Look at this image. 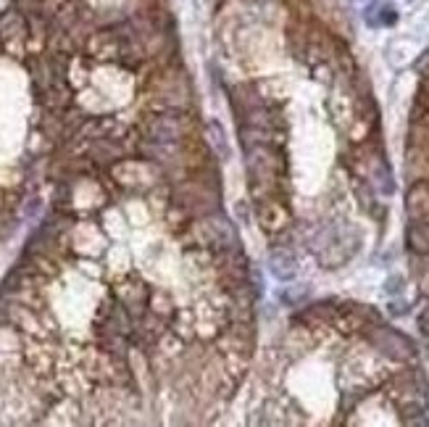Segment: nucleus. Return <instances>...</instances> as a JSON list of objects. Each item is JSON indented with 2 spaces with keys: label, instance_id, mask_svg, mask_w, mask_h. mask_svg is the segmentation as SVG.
I'll use <instances>...</instances> for the list:
<instances>
[{
  "label": "nucleus",
  "instance_id": "f03ea898",
  "mask_svg": "<svg viewBox=\"0 0 429 427\" xmlns=\"http://www.w3.org/2000/svg\"><path fill=\"white\" fill-rule=\"evenodd\" d=\"M179 240L187 245V248H205V251H224V248H232L237 245V235L235 227L229 224L226 217H222L219 211L214 214H205V217H193L182 224V232H179Z\"/></svg>",
  "mask_w": 429,
  "mask_h": 427
},
{
  "label": "nucleus",
  "instance_id": "9b49d317",
  "mask_svg": "<svg viewBox=\"0 0 429 427\" xmlns=\"http://www.w3.org/2000/svg\"><path fill=\"white\" fill-rule=\"evenodd\" d=\"M406 175L411 182L429 179V145L411 142V148L406 154Z\"/></svg>",
  "mask_w": 429,
  "mask_h": 427
},
{
  "label": "nucleus",
  "instance_id": "1a4fd4ad",
  "mask_svg": "<svg viewBox=\"0 0 429 427\" xmlns=\"http://www.w3.org/2000/svg\"><path fill=\"white\" fill-rule=\"evenodd\" d=\"M66 238H69V245H72V253H79V256H97L106 245V238L97 224L93 222H74L69 230H66Z\"/></svg>",
  "mask_w": 429,
  "mask_h": 427
},
{
  "label": "nucleus",
  "instance_id": "4468645a",
  "mask_svg": "<svg viewBox=\"0 0 429 427\" xmlns=\"http://www.w3.org/2000/svg\"><path fill=\"white\" fill-rule=\"evenodd\" d=\"M406 243L408 248L418 256H429V222H414L406 227Z\"/></svg>",
  "mask_w": 429,
  "mask_h": 427
},
{
  "label": "nucleus",
  "instance_id": "a211bd4d",
  "mask_svg": "<svg viewBox=\"0 0 429 427\" xmlns=\"http://www.w3.org/2000/svg\"><path fill=\"white\" fill-rule=\"evenodd\" d=\"M418 330H421V335H427L429 338V306L418 314Z\"/></svg>",
  "mask_w": 429,
  "mask_h": 427
},
{
  "label": "nucleus",
  "instance_id": "6ab92c4d",
  "mask_svg": "<svg viewBox=\"0 0 429 427\" xmlns=\"http://www.w3.org/2000/svg\"><path fill=\"white\" fill-rule=\"evenodd\" d=\"M6 198H8V190H6V187H0V211L6 208Z\"/></svg>",
  "mask_w": 429,
  "mask_h": 427
},
{
  "label": "nucleus",
  "instance_id": "f3484780",
  "mask_svg": "<svg viewBox=\"0 0 429 427\" xmlns=\"http://www.w3.org/2000/svg\"><path fill=\"white\" fill-rule=\"evenodd\" d=\"M13 6H16L24 16H29V13H40V0H13Z\"/></svg>",
  "mask_w": 429,
  "mask_h": 427
},
{
  "label": "nucleus",
  "instance_id": "ddd939ff",
  "mask_svg": "<svg viewBox=\"0 0 429 427\" xmlns=\"http://www.w3.org/2000/svg\"><path fill=\"white\" fill-rule=\"evenodd\" d=\"M148 309H151L153 314H158L166 325H172L174 317L179 314V309H177V304H174V298L169 296L166 290H151V296H148Z\"/></svg>",
  "mask_w": 429,
  "mask_h": 427
},
{
  "label": "nucleus",
  "instance_id": "6e6552de",
  "mask_svg": "<svg viewBox=\"0 0 429 427\" xmlns=\"http://www.w3.org/2000/svg\"><path fill=\"white\" fill-rule=\"evenodd\" d=\"M256 206V219L264 227V232L277 235V232L290 227V208L282 201V196H268L261 201H253Z\"/></svg>",
  "mask_w": 429,
  "mask_h": 427
},
{
  "label": "nucleus",
  "instance_id": "dca6fc26",
  "mask_svg": "<svg viewBox=\"0 0 429 427\" xmlns=\"http://www.w3.org/2000/svg\"><path fill=\"white\" fill-rule=\"evenodd\" d=\"M66 3H69V0H40V13H43L45 19H53Z\"/></svg>",
  "mask_w": 429,
  "mask_h": 427
},
{
  "label": "nucleus",
  "instance_id": "7ed1b4c3",
  "mask_svg": "<svg viewBox=\"0 0 429 427\" xmlns=\"http://www.w3.org/2000/svg\"><path fill=\"white\" fill-rule=\"evenodd\" d=\"M142 140L151 142H184L195 137L198 124L190 116V111L169 109V111H148L135 127Z\"/></svg>",
  "mask_w": 429,
  "mask_h": 427
},
{
  "label": "nucleus",
  "instance_id": "f257e3e1",
  "mask_svg": "<svg viewBox=\"0 0 429 427\" xmlns=\"http://www.w3.org/2000/svg\"><path fill=\"white\" fill-rule=\"evenodd\" d=\"M245 166L247 177H250V198L253 201L285 193L287 158L282 154V145H250V148H245Z\"/></svg>",
  "mask_w": 429,
  "mask_h": 427
},
{
  "label": "nucleus",
  "instance_id": "2eb2a0df",
  "mask_svg": "<svg viewBox=\"0 0 429 427\" xmlns=\"http://www.w3.org/2000/svg\"><path fill=\"white\" fill-rule=\"evenodd\" d=\"M268 264H271V274L277 280H282V283H287V280L295 277V259L287 251H274Z\"/></svg>",
  "mask_w": 429,
  "mask_h": 427
},
{
  "label": "nucleus",
  "instance_id": "39448f33",
  "mask_svg": "<svg viewBox=\"0 0 429 427\" xmlns=\"http://www.w3.org/2000/svg\"><path fill=\"white\" fill-rule=\"evenodd\" d=\"M27 40H29V22L16 6L6 8L0 13V48L3 53L16 58V61H27L29 50H27Z\"/></svg>",
  "mask_w": 429,
  "mask_h": 427
},
{
  "label": "nucleus",
  "instance_id": "20e7f679",
  "mask_svg": "<svg viewBox=\"0 0 429 427\" xmlns=\"http://www.w3.org/2000/svg\"><path fill=\"white\" fill-rule=\"evenodd\" d=\"M108 175H111V179L118 187L132 190V193L156 190L166 179V172L158 164L148 161V158H139V161H135V158H121V161L108 166Z\"/></svg>",
  "mask_w": 429,
  "mask_h": 427
},
{
  "label": "nucleus",
  "instance_id": "423d86ee",
  "mask_svg": "<svg viewBox=\"0 0 429 427\" xmlns=\"http://www.w3.org/2000/svg\"><path fill=\"white\" fill-rule=\"evenodd\" d=\"M366 338L372 343V348L379 351L382 356L387 359H395V362H408V359H414V343L406 338V335H400L397 330H390L385 325H369L366 327Z\"/></svg>",
  "mask_w": 429,
  "mask_h": 427
},
{
  "label": "nucleus",
  "instance_id": "9d476101",
  "mask_svg": "<svg viewBox=\"0 0 429 427\" xmlns=\"http://www.w3.org/2000/svg\"><path fill=\"white\" fill-rule=\"evenodd\" d=\"M406 214L414 222H429V179L414 182L406 193Z\"/></svg>",
  "mask_w": 429,
  "mask_h": 427
},
{
  "label": "nucleus",
  "instance_id": "0eeeda50",
  "mask_svg": "<svg viewBox=\"0 0 429 427\" xmlns=\"http://www.w3.org/2000/svg\"><path fill=\"white\" fill-rule=\"evenodd\" d=\"M82 53L90 55L95 64H118V53H121V37L111 27H97L95 32L87 37Z\"/></svg>",
  "mask_w": 429,
  "mask_h": 427
},
{
  "label": "nucleus",
  "instance_id": "aec40b11",
  "mask_svg": "<svg viewBox=\"0 0 429 427\" xmlns=\"http://www.w3.org/2000/svg\"><path fill=\"white\" fill-rule=\"evenodd\" d=\"M424 106H427V111H429V93L424 95Z\"/></svg>",
  "mask_w": 429,
  "mask_h": 427
},
{
  "label": "nucleus",
  "instance_id": "f8f14e48",
  "mask_svg": "<svg viewBox=\"0 0 429 427\" xmlns=\"http://www.w3.org/2000/svg\"><path fill=\"white\" fill-rule=\"evenodd\" d=\"M240 142L243 151L250 145H282L285 142V132L282 130H261V127H240Z\"/></svg>",
  "mask_w": 429,
  "mask_h": 427
}]
</instances>
